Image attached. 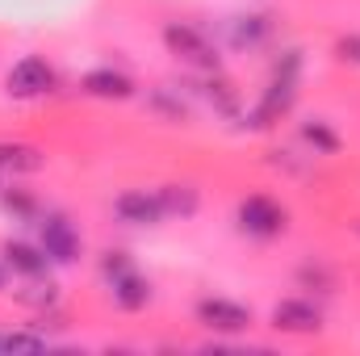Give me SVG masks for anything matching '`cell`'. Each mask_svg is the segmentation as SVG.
<instances>
[{
  "mask_svg": "<svg viewBox=\"0 0 360 356\" xmlns=\"http://www.w3.org/2000/svg\"><path fill=\"white\" fill-rule=\"evenodd\" d=\"M239 227H243L248 235L272 239V235L285 231V210H281L272 197H264V193H252V197L239 201Z\"/></svg>",
  "mask_w": 360,
  "mask_h": 356,
  "instance_id": "6da1fadb",
  "label": "cell"
},
{
  "mask_svg": "<svg viewBox=\"0 0 360 356\" xmlns=\"http://www.w3.org/2000/svg\"><path fill=\"white\" fill-rule=\"evenodd\" d=\"M105 272H109V281H113V302L117 306H126V310H139V306H147V298H151V285L134 272V268L126 265L122 256H113V260H105Z\"/></svg>",
  "mask_w": 360,
  "mask_h": 356,
  "instance_id": "7a4b0ae2",
  "label": "cell"
},
{
  "mask_svg": "<svg viewBox=\"0 0 360 356\" xmlns=\"http://www.w3.org/2000/svg\"><path fill=\"white\" fill-rule=\"evenodd\" d=\"M38 248L46 252V260H55V265H72V260L80 256V235L72 231L68 218L51 214V218H42V243H38Z\"/></svg>",
  "mask_w": 360,
  "mask_h": 356,
  "instance_id": "3957f363",
  "label": "cell"
},
{
  "mask_svg": "<svg viewBox=\"0 0 360 356\" xmlns=\"http://www.w3.org/2000/svg\"><path fill=\"white\" fill-rule=\"evenodd\" d=\"M51 84H55V72H51L46 59H38V55L17 59L13 72H8V92H13V96H42Z\"/></svg>",
  "mask_w": 360,
  "mask_h": 356,
  "instance_id": "277c9868",
  "label": "cell"
},
{
  "mask_svg": "<svg viewBox=\"0 0 360 356\" xmlns=\"http://www.w3.org/2000/svg\"><path fill=\"white\" fill-rule=\"evenodd\" d=\"M197 319L210 327V331H243L252 323V314L239 306V302H226V298H201L197 302Z\"/></svg>",
  "mask_w": 360,
  "mask_h": 356,
  "instance_id": "5b68a950",
  "label": "cell"
},
{
  "mask_svg": "<svg viewBox=\"0 0 360 356\" xmlns=\"http://www.w3.org/2000/svg\"><path fill=\"white\" fill-rule=\"evenodd\" d=\"M164 214H168V210H164V197H155V193L134 189V193H122V197H117V218L130 222V227H151V222H160Z\"/></svg>",
  "mask_w": 360,
  "mask_h": 356,
  "instance_id": "8992f818",
  "label": "cell"
},
{
  "mask_svg": "<svg viewBox=\"0 0 360 356\" xmlns=\"http://www.w3.org/2000/svg\"><path fill=\"white\" fill-rule=\"evenodd\" d=\"M168 46L176 51L180 59L197 63V68H214V63H218L214 51H210V42H205L197 30H188V25H168Z\"/></svg>",
  "mask_w": 360,
  "mask_h": 356,
  "instance_id": "52a82bcc",
  "label": "cell"
},
{
  "mask_svg": "<svg viewBox=\"0 0 360 356\" xmlns=\"http://www.w3.org/2000/svg\"><path fill=\"white\" fill-rule=\"evenodd\" d=\"M272 323H276L281 331H319L323 314H319L310 302H297V298H289V302H281V306L272 310Z\"/></svg>",
  "mask_w": 360,
  "mask_h": 356,
  "instance_id": "ba28073f",
  "label": "cell"
},
{
  "mask_svg": "<svg viewBox=\"0 0 360 356\" xmlns=\"http://www.w3.org/2000/svg\"><path fill=\"white\" fill-rule=\"evenodd\" d=\"M4 260H8V268H17V272H25V276H42L46 272V252L42 248H30V243H8L4 248Z\"/></svg>",
  "mask_w": 360,
  "mask_h": 356,
  "instance_id": "9c48e42d",
  "label": "cell"
},
{
  "mask_svg": "<svg viewBox=\"0 0 360 356\" xmlns=\"http://www.w3.org/2000/svg\"><path fill=\"white\" fill-rule=\"evenodd\" d=\"M84 89H89L92 96H130V80H126L122 72L101 68V72H89V76H84Z\"/></svg>",
  "mask_w": 360,
  "mask_h": 356,
  "instance_id": "30bf717a",
  "label": "cell"
},
{
  "mask_svg": "<svg viewBox=\"0 0 360 356\" xmlns=\"http://www.w3.org/2000/svg\"><path fill=\"white\" fill-rule=\"evenodd\" d=\"M42 336H0V352H42Z\"/></svg>",
  "mask_w": 360,
  "mask_h": 356,
  "instance_id": "8fae6325",
  "label": "cell"
},
{
  "mask_svg": "<svg viewBox=\"0 0 360 356\" xmlns=\"http://www.w3.org/2000/svg\"><path fill=\"white\" fill-rule=\"evenodd\" d=\"M340 51H344V59H356V63H360V38H344V42H340Z\"/></svg>",
  "mask_w": 360,
  "mask_h": 356,
  "instance_id": "7c38bea8",
  "label": "cell"
},
{
  "mask_svg": "<svg viewBox=\"0 0 360 356\" xmlns=\"http://www.w3.org/2000/svg\"><path fill=\"white\" fill-rule=\"evenodd\" d=\"M0 285H4V272H0Z\"/></svg>",
  "mask_w": 360,
  "mask_h": 356,
  "instance_id": "4fadbf2b",
  "label": "cell"
}]
</instances>
